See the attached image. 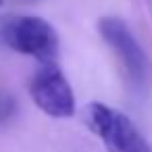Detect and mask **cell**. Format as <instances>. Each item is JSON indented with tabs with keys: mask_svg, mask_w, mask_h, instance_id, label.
<instances>
[{
	"mask_svg": "<svg viewBox=\"0 0 152 152\" xmlns=\"http://www.w3.org/2000/svg\"><path fill=\"white\" fill-rule=\"evenodd\" d=\"M83 123L104 144L106 152H152L150 144L129 117L104 102L86 104Z\"/></svg>",
	"mask_w": 152,
	"mask_h": 152,
	"instance_id": "cell-2",
	"label": "cell"
},
{
	"mask_svg": "<svg viewBox=\"0 0 152 152\" xmlns=\"http://www.w3.org/2000/svg\"><path fill=\"white\" fill-rule=\"evenodd\" d=\"M0 27H2V19H0Z\"/></svg>",
	"mask_w": 152,
	"mask_h": 152,
	"instance_id": "cell-6",
	"label": "cell"
},
{
	"mask_svg": "<svg viewBox=\"0 0 152 152\" xmlns=\"http://www.w3.org/2000/svg\"><path fill=\"white\" fill-rule=\"evenodd\" d=\"M15 100L7 94H0V121H9L15 113Z\"/></svg>",
	"mask_w": 152,
	"mask_h": 152,
	"instance_id": "cell-5",
	"label": "cell"
},
{
	"mask_svg": "<svg viewBox=\"0 0 152 152\" xmlns=\"http://www.w3.org/2000/svg\"><path fill=\"white\" fill-rule=\"evenodd\" d=\"M0 44L11 50L31 56L38 63H56L61 42L56 29L42 17L19 15L2 19L0 27Z\"/></svg>",
	"mask_w": 152,
	"mask_h": 152,
	"instance_id": "cell-1",
	"label": "cell"
},
{
	"mask_svg": "<svg viewBox=\"0 0 152 152\" xmlns=\"http://www.w3.org/2000/svg\"><path fill=\"white\" fill-rule=\"evenodd\" d=\"M29 2H34V0H29Z\"/></svg>",
	"mask_w": 152,
	"mask_h": 152,
	"instance_id": "cell-7",
	"label": "cell"
},
{
	"mask_svg": "<svg viewBox=\"0 0 152 152\" xmlns=\"http://www.w3.org/2000/svg\"><path fill=\"white\" fill-rule=\"evenodd\" d=\"M29 94L36 106L54 119H69L75 115V94L56 63H40L29 79Z\"/></svg>",
	"mask_w": 152,
	"mask_h": 152,
	"instance_id": "cell-4",
	"label": "cell"
},
{
	"mask_svg": "<svg viewBox=\"0 0 152 152\" xmlns=\"http://www.w3.org/2000/svg\"><path fill=\"white\" fill-rule=\"evenodd\" d=\"M98 31L104 44L119 58L127 81L135 88H142L148 79L150 63H148V56L142 44L137 42L133 31L127 27V23L119 17H102L98 21Z\"/></svg>",
	"mask_w": 152,
	"mask_h": 152,
	"instance_id": "cell-3",
	"label": "cell"
}]
</instances>
